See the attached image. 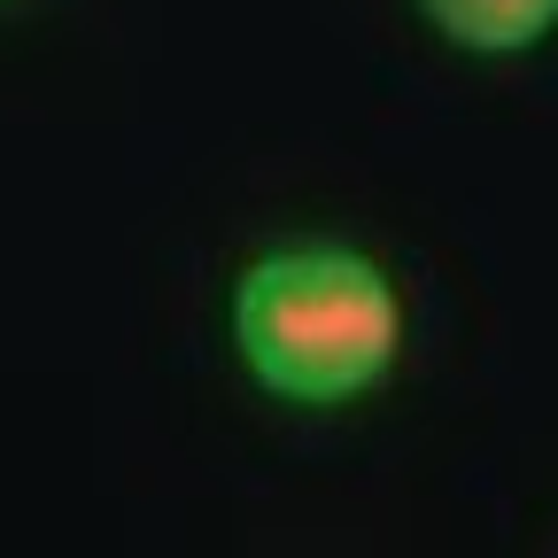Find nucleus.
I'll list each match as a JSON object with an SVG mask.
<instances>
[{"instance_id":"obj_2","label":"nucleus","mask_w":558,"mask_h":558,"mask_svg":"<svg viewBox=\"0 0 558 558\" xmlns=\"http://www.w3.org/2000/svg\"><path fill=\"white\" fill-rule=\"evenodd\" d=\"M418 9L465 54H527L558 24V0H418Z\"/></svg>"},{"instance_id":"obj_1","label":"nucleus","mask_w":558,"mask_h":558,"mask_svg":"<svg viewBox=\"0 0 558 558\" xmlns=\"http://www.w3.org/2000/svg\"><path fill=\"white\" fill-rule=\"evenodd\" d=\"M233 341L279 403L333 411L396 373L403 303L388 271L341 241H295L241 271L233 288Z\"/></svg>"}]
</instances>
